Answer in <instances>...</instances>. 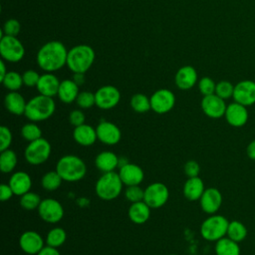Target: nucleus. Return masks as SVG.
I'll return each instance as SVG.
<instances>
[{
    "instance_id": "f257e3e1",
    "label": "nucleus",
    "mask_w": 255,
    "mask_h": 255,
    "mask_svg": "<svg viewBox=\"0 0 255 255\" xmlns=\"http://www.w3.org/2000/svg\"><path fill=\"white\" fill-rule=\"evenodd\" d=\"M68 50L60 41H50L44 44L37 53L36 61L40 69L53 73L67 65Z\"/></svg>"
},
{
    "instance_id": "f03ea898",
    "label": "nucleus",
    "mask_w": 255,
    "mask_h": 255,
    "mask_svg": "<svg viewBox=\"0 0 255 255\" xmlns=\"http://www.w3.org/2000/svg\"><path fill=\"white\" fill-rule=\"evenodd\" d=\"M56 170L62 179L67 182H77L83 179L87 173L85 161L76 154H66L59 158Z\"/></svg>"
},
{
    "instance_id": "7ed1b4c3",
    "label": "nucleus",
    "mask_w": 255,
    "mask_h": 255,
    "mask_svg": "<svg viewBox=\"0 0 255 255\" xmlns=\"http://www.w3.org/2000/svg\"><path fill=\"white\" fill-rule=\"evenodd\" d=\"M56 111V103L53 98L38 95L27 102L24 116L33 123L50 119Z\"/></svg>"
},
{
    "instance_id": "20e7f679",
    "label": "nucleus",
    "mask_w": 255,
    "mask_h": 255,
    "mask_svg": "<svg viewBox=\"0 0 255 255\" xmlns=\"http://www.w3.org/2000/svg\"><path fill=\"white\" fill-rule=\"evenodd\" d=\"M96 59L94 49L86 44L73 47L68 51L67 67L73 73H86L93 66Z\"/></svg>"
},
{
    "instance_id": "39448f33",
    "label": "nucleus",
    "mask_w": 255,
    "mask_h": 255,
    "mask_svg": "<svg viewBox=\"0 0 255 255\" xmlns=\"http://www.w3.org/2000/svg\"><path fill=\"white\" fill-rule=\"evenodd\" d=\"M124 183L116 171L103 173L95 184V192L99 198L111 201L120 196L123 191Z\"/></svg>"
},
{
    "instance_id": "423d86ee",
    "label": "nucleus",
    "mask_w": 255,
    "mask_h": 255,
    "mask_svg": "<svg viewBox=\"0 0 255 255\" xmlns=\"http://www.w3.org/2000/svg\"><path fill=\"white\" fill-rule=\"evenodd\" d=\"M229 221L220 214H210L200 225V234L206 241L216 242L226 236Z\"/></svg>"
},
{
    "instance_id": "0eeeda50",
    "label": "nucleus",
    "mask_w": 255,
    "mask_h": 255,
    "mask_svg": "<svg viewBox=\"0 0 255 255\" xmlns=\"http://www.w3.org/2000/svg\"><path fill=\"white\" fill-rule=\"evenodd\" d=\"M51 151L50 142L46 138L40 137L28 143L24 150V156L29 164L40 165L49 159Z\"/></svg>"
},
{
    "instance_id": "6e6552de",
    "label": "nucleus",
    "mask_w": 255,
    "mask_h": 255,
    "mask_svg": "<svg viewBox=\"0 0 255 255\" xmlns=\"http://www.w3.org/2000/svg\"><path fill=\"white\" fill-rule=\"evenodd\" d=\"M0 55L2 57V60L6 62H20L25 56L24 45L17 37L1 34Z\"/></svg>"
},
{
    "instance_id": "1a4fd4ad",
    "label": "nucleus",
    "mask_w": 255,
    "mask_h": 255,
    "mask_svg": "<svg viewBox=\"0 0 255 255\" xmlns=\"http://www.w3.org/2000/svg\"><path fill=\"white\" fill-rule=\"evenodd\" d=\"M169 198L168 187L162 182H152L144 188L143 201L151 208H160Z\"/></svg>"
},
{
    "instance_id": "9d476101",
    "label": "nucleus",
    "mask_w": 255,
    "mask_h": 255,
    "mask_svg": "<svg viewBox=\"0 0 255 255\" xmlns=\"http://www.w3.org/2000/svg\"><path fill=\"white\" fill-rule=\"evenodd\" d=\"M37 211L40 218L50 224L60 222L65 214L62 203L54 198L42 199Z\"/></svg>"
},
{
    "instance_id": "9b49d317",
    "label": "nucleus",
    "mask_w": 255,
    "mask_h": 255,
    "mask_svg": "<svg viewBox=\"0 0 255 255\" xmlns=\"http://www.w3.org/2000/svg\"><path fill=\"white\" fill-rule=\"evenodd\" d=\"M96 106L101 110H111L118 106L121 101V92L112 85L99 88L95 93Z\"/></svg>"
},
{
    "instance_id": "f8f14e48",
    "label": "nucleus",
    "mask_w": 255,
    "mask_h": 255,
    "mask_svg": "<svg viewBox=\"0 0 255 255\" xmlns=\"http://www.w3.org/2000/svg\"><path fill=\"white\" fill-rule=\"evenodd\" d=\"M149 99L151 110L158 115L170 112L175 105V96L167 89H159L155 91Z\"/></svg>"
},
{
    "instance_id": "ddd939ff",
    "label": "nucleus",
    "mask_w": 255,
    "mask_h": 255,
    "mask_svg": "<svg viewBox=\"0 0 255 255\" xmlns=\"http://www.w3.org/2000/svg\"><path fill=\"white\" fill-rule=\"evenodd\" d=\"M201 110L204 115L210 119H220L224 117L227 105L225 100L221 99L215 94L204 96L200 103Z\"/></svg>"
},
{
    "instance_id": "4468645a",
    "label": "nucleus",
    "mask_w": 255,
    "mask_h": 255,
    "mask_svg": "<svg viewBox=\"0 0 255 255\" xmlns=\"http://www.w3.org/2000/svg\"><path fill=\"white\" fill-rule=\"evenodd\" d=\"M98 140L106 145H115L120 142L122 138V131L120 128L109 121H102L96 128Z\"/></svg>"
},
{
    "instance_id": "2eb2a0df",
    "label": "nucleus",
    "mask_w": 255,
    "mask_h": 255,
    "mask_svg": "<svg viewBox=\"0 0 255 255\" xmlns=\"http://www.w3.org/2000/svg\"><path fill=\"white\" fill-rule=\"evenodd\" d=\"M233 100L245 107L255 104V82L252 80H242L234 86Z\"/></svg>"
},
{
    "instance_id": "dca6fc26",
    "label": "nucleus",
    "mask_w": 255,
    "mask_h": 255,
    "mask_svg": "<svg viewBox=\"0 0 255 255\" xmlns=\"http://www.w3.org/2000/svg\"><path fill=\"white\" fill-rule=\"evenodd\" d=\"M45 240L34 230L23 232L19 238V246L21 250L28 255H37L44 248Z\"/></svg>"
},
{
    "instance_id": "f3484780",
    "label": "nucleus",
    "mask_w": 255,
    "mask_h": 255,
    "mask_svg": "<svg viewBox=\"0 0 255 255\" xmlns=\"http://www.w3.org/2000/svg\"><path fill=\"white\" fill-rule=\"evenodd\" d=\"M224 118L229 126L233 128H242L246 125L249 118L247 107L233 102L227 105Z\"/></svg>"
},
{
    "instance_id": "a211bd4d",
    "label": "nucleus",
    "mask_w": 255,
    "mask_h": 255,
    "mask_svg": "<svg viewBox=\"0 0 255 255\" xmlns=\"http://www.w3.org/2000/svg\"><path fill=\"white\" fill-rule=\"evenodd\" d=\"M222 194L215 187L205 188L199 199V204L203 212L207 214H215L222 205Z\"/></svg>"
},
{
    "instance_id": "6ab92c4d",
    "label": "nucleus",
    "mask_w": 255,
    "mask_h": 255,
    "mask_svg": "<svg viewBox=\"0 0 255 255\" xmlns=\"http://www.w3.org/2000/svg\"><path fill=\"white\" fill-rule=\"evenodd\" d=\"M118 173L126 186L139 185L144 178L143 169L139 165L131 162H127L122 165Z\"/></svg>"
},
{
    "instance_id": "aec40b11",
    "label": "nucleus",
    "mask_w": 255,
    "mask_h": 255,
    "mask_svg": "<svg viewBox=\"0 0 255 255\" xmlns=\"http://www.w3.org/2000/svg\"><path fill=\"white\" fill-rule=\"evenodd\" d=\"M197 78L196 70L192 66L186 65L177 70L174 76V83L179 90L187 91L195 86Z\"/></svg>"
},
{
    "instance_id": "412c9836",
    "label": "nucleus",
    "mask_w": 255,
    "mask_h": 255,
    "mask_svg": "<svg viewBox=\"0 0 255 255\" xmlns=\"http://www.w3.org/2000/svg\"><path fill=\"white\" fill-rule=\"evenodd\" d=\"M8 184L11 186L15 195H23L26 192L30 191L33 181L29 173L19 170L11 174Z\"/></svg>"
},
{
    "instance_id": "4be33fe9",
    "label": "nucleus",
    "mask_w": 255,
    "mask_h": 255,
    "mask_svg": "<svg viewBox=\"0 0 255 255\" xmlns=\"http://www.w3.org/2000/svg\"><path fill=\"white\" fill-rule=\"evenodd\" d=\"M60 83L59 79L53 73H45L41 75L36 89L40 95L54 98L58 95Z\"/></svg>"
},
{
    "instance_id": "5701e85b",
    "label": "nucleus",
    "mask_w": 255,
    "mask_h": 255,
    "mask_svg": "<svg viewBox=\"0 0 255 255\" xmlns=\"http://www.w3.org/2000/svg\"><path fill=\"white\" fill-rule=\"evenodd\" d=\"M73 138L82 146H91L98 140L96 128L88 124L76 127L73 130Z\"/></svg>"
},
{
    "instance_id": "b1692460",
    "label": "nucleus",
    "mask_w": 255,
    "mask_h": 255,
    "mask_svg": "<svg viewBox=\"0 0 255 255\" xmlns=\"http://www.w3.org/2000/svg\"><path fill=\"white\" fill-rule=\"evenodd\" d=\"M96 167L102 172H111L120 166V157L111 150H104L97 154L95 158Z\"/></svg>"
},
{
    "instance_id": "393cba45",
    "label": "nucleus",
    "mask_w": 255,
    "mask_h": 255,
    "mask_svg": "<svg viewBox=\"0 0 255 255\" xmlns=\"http://www.w3.org/2000/svg\"><path fill=\"white\" fill-rule=\"evenodd\" d=\"M204 190V182L199 176L188 177L182 187L184 197L190 201L199 200Z\"/></svg>"
},
{
    "instance_id": "a878e982",
    "label": "nucleus",
    "mask_w": 255,
    "mask_h": 255,
    "mask_svg": "<svg viewBox=\"0 0 255 255\" xmlns=\"http://www.w3.org/2000/svg\"><path fill=\"white\" fill-rule=\"evenodd\" d=\"M4 106L10 114L15 116H22L25 114L27 102L20 93L9 92L4 98Z\"/></svg>"
},
{
    "instance_id": "bb28decb",
    "label": "nucleus",
    "mask_w": 255,
    "mask_h": 255,
    "mask_svg": "<svg viewBox=\"0 0 255 255\" xmlns=\"http://www.w3.org/2000/svg\"><path fill=\"white\" fill-rule=\"evenodd\" d=\"M150 207L142 200L131 203L128 210L129 220L134 224H143L150 217Z\"/></svg>"
},
{
    "instance_id": "cd10ccee",
    "label": "nucleus",
    "mask_w": 255,
    "mask_h": 255,
    "mask_svg": "<svg viewBox=\"0 0 255 255\" xmlns=\"http://www.w3.org/2000/svg\"><path fill=\"white\" fill-rule=\"evenodd\" d=\"M79 93V86L72 79H66L60 83L57 96L62 103L71 104L76 102Z\"/></svg>"
},
{
    "instance_id": "c85d7f7f",
    "label": "nucleus",
    "mask_w": 255,
    "mask_h": 255,
    "mask_svg": "<svg viewBox=\"0 0 255 255\" xmlns=\"http://www.w3.org/2000/svg\"><path fill=\"white\" fill-rule=\"evenodd\" d=\"M214 251L216 255H240L238 242L225 236L215 242Z\"/></svg>"
},
{
    "instance_id": "c756f323",
    "label": "nucleus",
    "mask_w": 255,
    "mask_h": 255,
    "mask_svg": "<svg viewBox=\"0 0 255 255\" xmlns=\"http://www.w3.org/2000/svg\"><path fill=\"white\" fill-rule=\"evenodd\" d=\"M18 162V157L13 149H5L0 154V169L3 173L12 172Z\"/></svg>"
},
{
    "instance_id": "7c9ffc66",
    "label": "nucleus",
    "mask_w": 255,
    "mask_h": 255,
    "mask_svg": "<svg viewBox=\"0 0 255 255\" xmlns=\"http://www.w3.org/2000/svg\"><path fill=\"white\" fill-rule=\"evenodd\" d=\"M226 236L239 243L246 238L247 228L241 221H238V220L229 221Z\"/></svg>"
},
{
    "instance_id": "2f4dec72",
    "label": "nucleus",
    "mask_w": 255,
    "mask_h": 255,
    "mask_svg": "<svg viewBox=\"0 0 255 255\" xmlns=\"http://www.w3.org/2000/svg\"><path fill=\"white\" fill-rule=\"evenodd\" d=\"M67 240V233L62 227H54L46 235L45 243L48 246L59 248L61 247Z\"/></svg>"
},
{
    "instance_id": "473e14b6",
    "label": "nucleus",
    "mask_w": 255,
    "mask_h": 255,
    "mask_svg": "<svg viewBox=\"0 0 255 255\" xmlns=\"http://www.w3.org/2000/svg\"><path fill=\"white\" fill-rule=\"evenodd\" d=\"M62 181L64 180L57 170H50L42 176L41 185L47 191H54L61 186Z\"/></svg>"
},
{
    "instance_id": "72a5a7b5",
    "label": "nucleus",
    "mask_w": 255,
    "mask_h": 255,
    "mask_svg": "<svg viewBox=\"0 0 255 255\" xmlns=\"http://www.w3.org/2000/svg\"><path fill=\"white\" fill-rule=\"evenodd\" d=\"M0 82L10 92H18L24 85L22 75L15 71H8L6 76Z\"/></svg>"
},
{
    "instance_id": "f704fd0d",
    "label": "nucleus",
    "mask_w": 255,
    "mask_h": 255,
    "mask_svg": "<svg viewBox=\"0 0 255 255\" xmlns=\"http://www.w3.org/2000/svg\"><path fill=\"white\" fill-rule=\"evenodd\" d=\"M130 107L132 111H134L135 113H138V114L146 113L149 110H151L150 99L144 94H140V93L134 94L130 98Z\"/></svg>"
},
{
    "instance_id": "c9c22d12",
    "label": "nucleus",
    "mask_w": 255,
    "mask_h": 255,
    "mask_svg": "<svg viewBox=\"0 0 255 255\" xmlns=\"http://www.w3.org/2000/svg\"><path fill=\"white\" fill-rule=\"evenodd\" d=\"M41 201L40 195L33 191H28L20 196V206L28 211L38 209Z\"/></svg>"
},
{
    "instance_id": "e433bc0d",
    "label": "nucleus",
    "mask_w": 255,
    "mask_h": 255,
    "mask_svg": "<svg viewBox=\"0 0 255 255\" xmlns=\"http://www.w3.org/2000/svg\"><path fill=\"white\" fill-rule=\"evenodd\" d=\"M21 136L27 140L28 142H31V141H34L40 137H42V129L41 128L31 122V123H28L26 125H24L22 128H21Z\"/></svg>"
},
{
    "instance_id": "4c0bfd02",
    "label": "nucleus",
    "mask_w": 255,
    "mask_h": 255,
    "mask_svg": "<svg viewBox=\"0 0 255 255\" xmlns=\"http://www.w3.org/2000/svg\"><path fill=\"white\" fill-rule=\"evenodd\" d=\"M76 104L80 109H83V110L91 109L92 107H94L96 105L95 93L88 92V91L80 92L77 97Z\"/></svg>"
},
{
    "instance_id": "58836bf2",
    "label": "nucleus",
    "mask_w": 255,
    "mask_h": 255,
    "mask_svg": "<svg viewBox=\"0 0 255 255\" xmlns=\"http://www.w3.org/2000/svg\"><path fill=\"white\" fill-rule=\"evenodd\" d=\"M144 196V189L139 185H130L127 186L125 189V197L130 203L142 201Z\"/></svg>"
},
{
    "instance_id": "ea45409f",
    "label": "nucleus",
    "mask_w": 255,
    "mask_h": 255,
    "mask_svg": "<svg viewBox=\"0 0 255 255\" xmlns=\"http://www.w3.org/2000/svg\"><path fill=\"white\" fill-rule=\"evenodd\" d=\"M234 93V86L229 81L223 80L216 84L215 88V95L220 97L223 100H227L233 97Z\"/></svg>"
},
{
    "instance_id": "a19ab883",
    "label": "nucleus",
    "mask_w": 255,
    "mask_h": 255,
    "mask_svg": "<svg viewBox=\"0 0 255 255\" xmlns=\"http://www.w3.org/2000/svg\"><path fill=\"white\" fill-rule=\"evenodd\" d=\"M215 82L209 77H203L198 82V90L203 97L215 94Z\"/></svg>"
},
{
    "instance_id": "79ce46f5",
    "label": "nucleus",
    "mask_w": 255,
    "mask_h": 255,
    "mask_svg": "<svg viewBox=\"0 0 255 255\" xmlns=\"http://www.w3.org/2000/svg\"><path fill=\"white\" fill-rule=\"evenodd\" d=\"M21 30V25L18 20L16 19H8L4 25H3V30L2 34L7 35V36H14L17 37Z\"/></svg>"
},
{
    "instance_id": "37998d69",
    "label": "nucleus",
    "mask_w": 255,
    "mask_h": 255,
    "mask_svg": "<svg viewBox=\"0 0 255 255\" xmlns=\"http://www.w3.org/2000/svg\"><path fill=\"white\" fill-rule=\"evenodd\" d=\"M12 139H13V136L10 128L6 126H1L0 127V151L10 148Z\"/></svg>"
},
{
    "instance_id": "c03bdc74",
    "label": "nucleus",
    "mask_w": 255,
    "mask_h": 255,
    "mask_svg": "<svg viewBox=\"0 0 255 255\" xmlns=\"http://www.w3.org/2000/svg\"><path fill=\"white\" fill-rule=\"evenodd\" d=\"M41 75H39L38 72L34 71V70H27L22 74V79H23V84L26 87L32 88V87H36L39 79H40Z\"/></svg>"
},
{
    "instance_id": "a18cd8bd",
    "label": "nucleus",
    "mask_w": 255,
    "mask_h": 255,
    "mask_svg": "<svg viewBox=\"0 0 255 255\" xmlns=\"http://www.w3.org/2000/svg\"><path fill=\"white\" fill-rule=\"evenodd\" d=\"M183 171H184V173L186 174L187 177L198 176V174L200 172V165L196 160H193V159L187 160L184 163Z\"/></svg>"
},
{
    "instance_id": "49530a36",
    "label": "nucleus",
    "mask_w": 255,
    "mask_h": 255,
    "mask_svg": "<svg viewBox=\"0 0 255 255\" xmlns=\"http://www.w3.org/2000/svg\"><path fill=\"white\" fill-rule=\"evenodd\" d=\"M85 121H86V117H85V114L83 113L82 110L80 109H77V110H73L70 114H69V122L72 126H74L75 128L76 127H79L83 124H85Z\"/></svg>"
},
{
    "instance_id": "de8ad7c7",
    "label": "nucleus",
    "mask_w": 255,
    "mask_h": 255,
    "mask_svg": "<svg viewBox=\"0 0 255 255\" xmlns=\"http://www.w3.org/2000/svg\"><path fill=\"white\" fill-rule=\"evenodd\" d=\"M15 195L11 186L8 183H2L0 185V200L1 201H8Z\"/></svg>"
},
{
    "instance_id": "09e8293b",
    "label": "nucleus",
    "mask_w": 255,
    "mask_h": 255,
    "mask_svg": "<svg viewBox=\"0 0 255 255\" xmlns=\"http://www.w3.org/2000/svg\"><path fill=\"white\" fill-rule=\"evenodd\" d=\"M37 255H61V253L58 251V248L47 245Z\"/></svg>"
},
{
    "instance_id": "8fccbe9b",
    "label": "nucleus",
    "mask_w": 255,
    "mask_h": 255,
    "mask_svg": "<svg viewBox=\"0 0 255 255\" xmlns=\"http://www.w3.org/2000/svg\"><path fill=\"white\" fill-rule=\"evenodd\" d=\"M246 153H247V156L252 159V160H255V139L251 140L247 147H246Z\"/></svg>"
},
{
    "instance_id": "3c124183",
    "label": "nucleus",
    "mask_w": 255,
    "mask_h": 255,
    "mask_svg": "<svg viewBox=\"0 0 255 255\" xmlns=\"http://www.w3.org/2000/svg\"><path fill=\"white\" fill-rule=\"evenodd\" d=\"M72 80L80 87L85 83V74L84 73H73Z\"/></svg>"
},
{
    "instance_id": "603ef678",
    "label": "nucleus",
    "mask_w": 255,
    "mask_h": 255,
    "mask_svg": "<svg viewBox=\"0 0 255 255\" xmlns=\"http://www.w3.org/2000/svg\"><path fill=\"white\" fill-rule=\"evenodd\" d=\"M8 73V71L6 70V66L3 60L0 61V81L6 76V74Z\"/></svg>"
},
{
    "instance_id": "864d4df0",
    "label": "nucleus",
    "mask_w": 255,
    "mask_h": 255,
    "mask_svg": "<svg viewBox=\"0 0 255 255\" xmlns=\"http://www.w3.org/2000/svg\"><path fill=\"white\" fill-rule=\"evenodd\" d=\"M169 255H177V254H169Z\"/></svg>"
}]
</instances>
